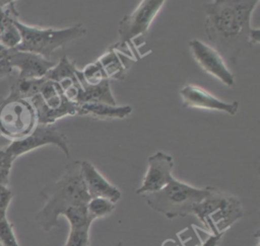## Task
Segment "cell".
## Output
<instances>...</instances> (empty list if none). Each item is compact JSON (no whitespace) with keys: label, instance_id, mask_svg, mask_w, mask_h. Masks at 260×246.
<instances>
[{"label":"cell","instance_id":"18","mask_svg":"<svg viewBox=\"0 0 260 246\" xmlns=\"http://www.w3.org/2000/svg\"><path fill=\"white\" fill-rule=\"evenodd\" d=\"M132 112L130 105H110L106 103H83L78 105L77 114L90 115L101 119L124 118Z\"/></svg>","mask_w":260,"mask_h":246},{"label":"cell","instance_id":"6","mask_svg":"<svg viewBox=\"0 0 260 246\" xmlns=\"http://www.w3.org/2000/svg\"><path fill=\"white\" fill-rule=\"evenodd\" d=\"M29 101L36 110L37 124L40 126H52L57 119L77 114L78 105L69 101L59 85L50 80L45 79L40 93Z\"/></svg>","mask_w":260,"mask_h":246},{"label":"cell","instance_id":"24","mask_svg":"<svg viewBox=\"0 0 260 246\" xmlns=\"http://www.w3.org/2000/svg\"><path fill=\"white\" fill-rule=\"evenodd\" d=\"M91 225L70 229L65 246H89V229Z\"/></svg>","mask_w":260,"mask_h":246},{"label":"cell","instance_id":"25","mask_svg":"<svg viewBox=\"0 0 260 246\" xmlns=\"http://www.w3.org/2000/svg\"><path fill=\"white\" fill-rule=\"evenodd\" d=\"M14 161L15 159L6 150V148L0 149V185H8L9 176Z\"/></svg>","mask_w":260,"mask_h":246},{"label":"cell","instance_id":"1","mask_svg":"<svg viewBox=\"0 0 260 246\" xmlns=\"http://www.w3.org/2000/svg\"><path fill=\"white\" fill-rule=\"evenodd\" d=\"M259 0H214L204 5L205 32L223 60L237 64L250 43L251 16Z\"/></svg>","mask_w":260,"mask_h":246},{"label":"cell","instance_id":"23","mask_svg":"<svg viewBox=\"0 0 260 246\" xmlns=\"http://www.w3.org/2000/svg\"><path fill=\"white\" fill-rule=\"evenodd\" d=\"M21 40V34L14 24V21L7 25L0 32V45L8 50H13L18 47Z\"/></svg>","mask_w":260,"mask_h":246},{"label":"cell","instance_id":"15","mask_svg":"<svg viewBox=\"0 0 260 246\" xmlns=\"http://www.w3.org/2000/svg\"><path fill=\"white\" fill-rule=\"evenodd\" d=\"M81 177L90 198L103 197L116 203L121 198V191L110 183L89 161H81Z\"/></svg>","mask_w":260,"mask_h":246},{"label":"cell","instance_id":"11","mask_svg":"<svg viewBox=\"0 0 260 246\" xmlns=\"http://www.w3.org/2000/svg\"><path fill=\"white\" fill-rule=\"evenodd\" d=\"M174 161L171 155L158 151L149 156L147 159L146 173L142 179L141 185L135 192L142 195L161 189L174 178L172 175Z\"/></svg>","mask_w":260,"mask_h":246},{"label":"cell","instance_id":"21","mask_svg":"<svg viewBox=\"0 0 260 246\" xmlns=\"http://www.w3.org/2000/svg\"><path fill=\"white\" fill-rule=\"evenodd\" d=\"M86 209L92 221L110 215L115 210V203L103 197H92L86 203Z\"/></svg>","mask_w":260,"mask_h":246},{"label":"cell","instance_id":"5","mask_svg":"<svg viewBox=\"0 0 260 246\" xmlns=\"http://www.w3.org/2000/svg\"><path fill=\"white\" fill-rule=\"evenodd\" d=\"M14 24L21 34V40L16 50L37 54L48 60L55 51L83 36L86 32L85 27L80 23L59 29L43 28L27 25L18 18L14 20Z\"/></svg>","mask_w":260,"mask_h":246},{"label":"cell","instance_id":"19","mask_svg":"<svg viewBox=\"0 0 260 246\" xmlns=\"http://www.w3.org/2000/svg\"><path fill=\"white\" fill-rule=\"evenodd\" d=\"M45 82V78L41 79H20L18 78L10 87L6 99H25L30 100L40 93Z\"/></svg>","mask_w":260,"mask_h":246},{"label":"cell","instance_id":"14","mask_svg":"<svg viewBox=\"0 0 260 246\" xmlns=\"http://www.w3.org/2000/svg\"><path fill=\"white\" fill-rule=\"evenodd\" d=\"M75 71V63L70 62L67 56H63L44 78L57 83L65 97L69 101L77 104L78 97L81 93V86Z\"/></svg>","mask_w":260,"mask_h":246},{"label":"cell","instance_id":"20","mask_svg":"<svg viewBox=\"0 0 260 246\" xmlns=\"http://www.w3.org/2000/svg\"><path fill=\"white\" fill-rule=\"evenodd\" d=\"M63 216L67 219L70 225V229L80 228L86 225H91L93 222L89 217L86 209V204H79L69 208Z\"/></svg>","mask_w":260,"mask_h":246},{"label":"cell","instance_id":"28","mask_svg":"<svg viewBox=\"0 0 260 246\" xmlns=\"http://www.w3.org/2000/svg\"><path fill=\"white\" fill-rule=\"evenodd\" d=\"M12 196L13 194L7 186L0 185V220L6 218V213L12 200Z\"/></svg>","mask_w":260,"mask_h":246},{"label":"cell","instance_id":"7","mask_svg":"<svg viewBox=\"0 0 260 246\" xmlns=\"http://www.w3.org/2000/svg\"><path fill=\"white\" fill-rule=\"evenodd\" d=\"M36 110L29 100L6 99L0 103V135L12 141L24 138L37 126Z\"/></svg>","mask_w":260,"mask_h":246},{"label":"cell","instance_id":"3","mask_svg":"<svg viewBox=\"0 0 260 246\" xmlns=\"http://www.w3.org/2000/svg\"><path fill=\"white\" fill-rule=\"evenodd\" d=\"M209 192V186L198 188L173 178L161 189L142 194L145 202L153 211L168 219L186 217Z\"/></svg>","mask_w":260,"mask_h":246},{"label":"cell","instance_id":"8","mask_svg":"<svg viewBox=\"0 0 260 246\" xmlns=\"http://www.w3.org/2000/svg\"><path fill=\"white\" fill-rule=\"evenodd\" d=\"M165 2V0H142L133 12L125 15L120 20L118 43L126 45L133 50L137 37H140L144 42L149 25Z\"/></svg>","mask_w":260,"mask_h":246},{"label":"cell","instance_id":"30","mask_svg":"<svg viewBox=\"0 0 260 246\" xmlns=\"http://www.w3.org/2000/svg\"><path fill=\"white\" fill-rule=\"evenodd\" d=\"M0 136H1V135H0Z\"/></svg>","mask_w":260,"mask_h":246},{"label":"cell","instance_id":"26","mask_svg":"<svg viewBox=\"0 0 260 246\" xmlns=\"http://www.w3.org/2000/svg\"><path fill=\"white\" fill-rule=\"evenodd\" d=\"M0 245L1 246H20L16 239L13 225L6 218L0 220Z\"/></svg>","mask_w":260,"mask_h":246},{"label":"cell","instance_id":"2","mask_svg":"<svg viewBox=\"0 0 260 246\" xmlns=\"http://www.w3.org/2000/svg\"><path fill=\"white\" fill-rule=\"evenodd\" d=\"M80 164L79 160L69 163L57 181L41 190L45 204L36 214L35 221L44 231L49 232L58 226V218L69 208L86 204L90 199L81 177Z\"/></svg>","mask_w":260,"mask_h":246},{"label":"cell","instance_id":"22","mask_svg":"<svg viewBox=\"0 0 260 246\" xmlns=\"http://www.w3.org/2000/svg\"><path fill=\"white\" fill-rule=\"evenodd\" d=\"M80 74L83 80L91 85L99 84L102 81L108 79L98 60L86 65L82 70H80Z\"/></svg>","mask_w":260,"mask_h":246},{"label":"cell","instance_id":"16","mask_svg":"<svg viewBox=\"0 0 260 246\" xmlns=\"http://www.w3.org/2000/svg\"><path fill=\"white\" fill-rule=\"evenodd\" d=\"M98 62L101 64L108 80H122L131 66V62H135V59L131 48L117 43L101 56Z\"/></svg>","mask_w":260,"mask_h":246},{"label":"cell","instance_id":"4","mask_svg":"<svg viewBox=\"0 0 260 246\" xmlns=\"http://www.w3.org/2000/svg\"><path fill=\"white\" fill-rule=\"evenodd\" d=\"M192 214L211 235H223L244 216V210L238 197L209 186L208 194L194 207Z\"/></svg>","mask_w":260,"mask_h":246},{"label":"cell","instance_id":"10","mask_svg":"<svg viewBox=\"0 0 260 246\" xmlns=\"http://www.w3.org/2000/svg\"><path fill=\"white\" fill-rule=\"evenodd\" d=\"M189 49L194 60L208 74L212 75L225 86L232 87L235 84V76L228 69L221 56L207 44L193 38L190 39Z\"/></svg>","mask_w":260,"mask_h":246},{"label":"cell","instance_id":"17","mask_svg":"<svg viewBox=\"0 0 260 246\" xmlns=\"http://www.w3.org/2000/svg\"><path fill=\"white\" fill-rule=\"evenodd\" d=\"M76 77L81 86V93L78 97L77 105L83 103H106L110 105H116L115 97L112 94L110 81L104 80L99 84H88L81 77L80 70L76 68Z\"/></svg>","mask_w":260,"mask_h":246},{"label":"cell","instance_id":"27","mask_svg":"<svg viewBox=\"0 0 260 246\" xmlns=\"http://www.w3.org/2000/svg\"><path fill=\"white\" fill-rule=\"evenodd\" d=\"M13 74V68L10 64V50L0 45V81L10 77Z\"/></svg>","mask_w":260,"mask_h":246},{"label":"cell","instance_id":"13","mask_svg":"<svg viewBox=\"0 0 260 246\" xmlns=\"http://www.w3.org/2000/svg\"><path fill=\"white\" fill-rule=\"evenodd\" d=\"M10 64L13 70H18V78L41 79L56 65V62L37 54L13 49L10 50Z\"/></svg>","mask_w":260,"mask_h":246},{"label":"cell","instance_id":"12","mask_svg":"<svg viewBox=\"0 0 260 246\" xmlns=\"http://www.w3.org/2000/svg\"><path fill=\"white\" fill-rule=\"evenodd\" d=\"M180 95L182 97L184 107L218 110L231 115H235L239 109L238 101H222L206 90L192 84H186L181 88Z\"/></svg>","mask_w":260,"mask_h":246},{"label":"cell","instance_id":"9","mask_svg":"<svg viewBox=\"0 0 260 246\" xmlns=\"http://www.w3.org/2000/svg\"><path fill=\"white\" fill-rule=\"evenodd\" d=\"M46 145H55L60 148L66 157L70 156L67 137L63 133L59 132L53 125H37L30 134L19 140L12 141L6 147V150L12 155L14 159H16L25 153Z\"/></svg>","mask_w":260,"mask_h":246},{"label":"cell","instance_id":"29","mask_svg":"<svg viewBox=\"0 0 260 246\" xmlns=\"http://www.w3.org/2000/svg\"><path fill=\"white\" fill-rule=\"evenodd\" d=\"M222 235H209L200 246H216Z\"/></svg>","mask_w":260,"mask_h":246}]
</instances>
